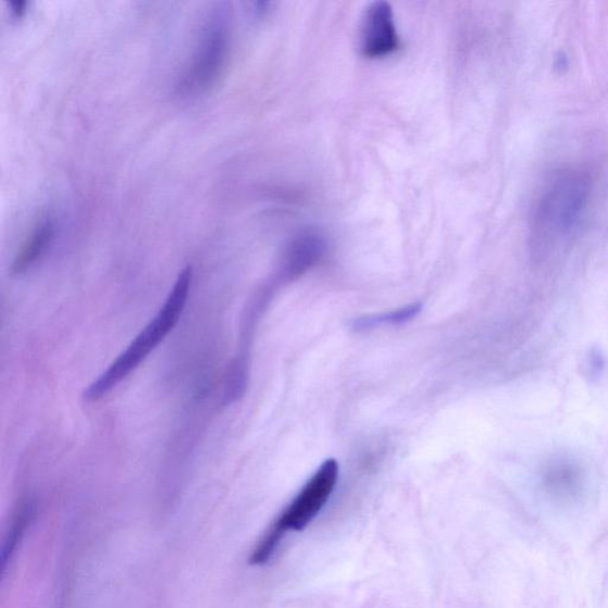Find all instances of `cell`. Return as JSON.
<instances>
[{"instance_id": "cell-1", "label": "cell", "mask_w": 608, "mask_h": 608, "mask_svg": "<svg viewBox=\"0 0 608 608\" xmlns=\"http://www.w3.org/2000/svg\"><path fill=\"white\" fill-rule=\"evenodd\" d=\"M193 271L187 266L181 271L174 287L167 295L159 313L148 323L125 351L116 358L97 381L85 392L87 402H98L110 394L116 385L135 371L154 348L170 334L183 315L191 286Z\"/></svg>"}, {"instance_id": "cell-4", "label": "cell", "mask_w": 608, "mask_h": 608, "mask_svg": "<svg viewBox=\"0 0 608 608\" xmlns=\"http://www.w3.org/2000/svg\"><path fill=\"white\" fill-rule=\"evenodd\" d=\"M398 48L399 36L392 5L386 2L372 3L361 23V54L368 59H381L394 54Z\"/></svg>"}, {"instance_id": "cell-10", "label": "cell", "mask_w": 608, "mask_h": 608, "mask_svg": "<svg viewBox=\"0 0 608 608\" xmlns=\"http://www.w3.org/2000/svg\"><path fill=\"white\" fill-rule=\"evenodd\" d=\"M28 513H29L28 509L23 510L20 513L18 519L15 522L14 528H12V530H11L9 539L5 543V547H4L3 555H2L3 569H5L7 563H8L9 559L11 558L12 553H14V550L17 546V542L20 541V536L23 533L25 524H27V522H28Z\"/></svg>"}, {"instance_id": "cell-8", "label": "cell", "mask_w": 608, "mask_h": 608, "mask_svg": "<svg viewBox=\"0 0 608 608\" xmlns=\"http://www.w3.org/2000/svg\"><path fill=\"white\" fill-rule=\"evenodd\" d=\"M54 233L55 223L53 218H44L16 256L15 262L12 264V273L21 275L40 260L53 241Z\"/></svg>"}, {"instance_id": "cell-11", "label": "cell", "mask_w": 608, "mask_h": 608, "mask_svg": "<svg viewBox=\"0 0 608 608\" xmlns=\"http://www.w3.org/2000/svg\"><path fill=\"white\" fill-rule=\"evenodd\" d=\"M25 4L27 3H25L24 0H12V2H10L12 14L16 17L21 16L24 12Z\"/></svg>"}, {"instance_id": "cell-2", "label": "cell", "mask_w": 608, "mask_h": 608, "mask_svg": "<svg viewBox=\"0 0 608 608\" xmlns=\"http://www.w3.org/2000/svg\"><path fill=\"white\" fill-rule=\"evenodd\" d=\"M338 476V461L328 459L320 466L257 547L251 558L252 564L266 563L284 535L288 532H302L315 519L332 496Z\"/></svg>"}, {"instance_id": "cell-7", "label": "cell", "mask_w": 608, "mask_h": 608, "mask_svg": "<svg viewBox=\"0 0 608 608\" xmlns=\"http://www.w3.org/2000/svg\"><path fill=\"white\" fill-rule=\"evenodd\" d=\"M327 243L315 229H303L289 241L281 264V278L290 281L302 276L325 257Z\"/></svg>"}, {"instance_id": "cell-9", "label": "cell", "mask_w": 608, "mask_h": 608, "mask_svg": "<svg viewBox=\"0 0 608 608\" xmlns=\"http://www.w3.org/2000/svg\"><path fill=\"white\" fill-rule=\"evenodd\" d=\"M422 310V303H412L404 308L392 310V312L361 317L355 320L356 331H369L372 328L389 325H404L415 319Z\"/></svg>"}, {"instance_id": "cell-6", "label": "cell", "mask_w": 608, "mask_h": 608, "mask_svg": "<svg viewBox=\"0 0 608 608\" xmlns=\"http://www.w3.org/2000/svg\"><path fill=\"white\" fill-rule=\"evenodd\" d=\"M541 485L550 499L561 504H571L584 495L586 473L578 461L569 458H556L548 461L542 469Z\"/></svg>"}, {"instance_id": "cell-3", "label": "cell", "mask_w": 608, "mask_h": 608, "mask_svg": "<svg viewBox=\"0 0 608 608\" xmlns=\"http://www.w3.org/2000/svg\"><path fill=\"white\" fill-rule=\"evenodd\" d=\"M229 48V15L226 4H216L207 18L199 44L177 90L184 97L207 92L222 74Z\"/></svg>"}, {"instance_id": "cell-5", "label": "cell", "mask_w": 608, "mask_h": 608, "mask_svg": "<svg viewBox=\"0 0 608 608\" xmlns=\"http://www.w3.org/2000/svg\"><path fill=\"white\" fill-rule=\"evenodd\" d=\"M587 193L584 183L575 179L561 181L550 189L541 204L542 220L561 232L572 229L579 222Z\"/></svg>"}]
</instances>
